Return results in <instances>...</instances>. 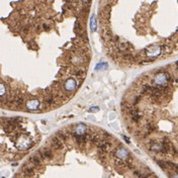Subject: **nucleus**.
<instances>
[{"mask_svg":"<svg viewBox=\"0 0 178 178\" xmlns=\"http://www.w3.org/2000/svg\"><path fill=\"white\" fill-rule=\"evenodd\" d=\"M29 162L31 163L33 168H38V167H40L41 164H42V159L39 157L38 155H35V156H31V157H30Z\"/></svg>","mask_w":178,"mask_h":178,"instance_id":"nucleus-5","label":"nucleus"},{"mask_svg":"<svg viewBox=\"0 0 178 178\" xmlns=\"http://www.w3.org/2000/svg\"><path fill=\"white\" fill-rule=\"evenodd\" d=\"M56 136H57L59 139H61L62 141L66 142V140H67V135H66L65 133H63V132H58L57 134H56Z\"/></svg>","mask_w":178,"mask_h":178,"instance_id":"nucleus-9","label":"nucleus"},{"mask_svg":"<svg viewBox=\"0 0 178 178\" xmlns=\"http://www.w3.org/2000/svg\"><path fill=\"white\" fill-rule=\"evenodd\" d=\"M83 1H85V2H86V1H88V0H83Z\"/></svg>","mask_w":178,"mask_h":178,"instance_id":"nucleus-16","label":"nucleus"},{"mask_svg":"<svg viewBox=\"0 0 178 178\" xmlns=\"http://www.w3.org/2000/svg\"><path fill=\"white\" fill-rule=\"evenodd\" d=\"M168 75L166 73H158L155 76V82L158 85H164L166 84V82L168 81Z\"/></svg>","mask_w":178,"mask_h":178,"instance_id":"nucleus-2","label":"nucleus"},{"mask_svg":"<svg viewBox=\"0 0 178 178\" xmlns=\"http://www.w3.org/2000/svg\"><path fill=\"white\" fill-rule=\"evenodd\" d=\"M51 144H52L53 148H54V149H56V150H62V149L64 148V144H63L62 140H61V139H59L57 136L54 137V138L52 139Z\"/></svg>","mask_w":178,"mask_h":178,"instance_id":"nucleus-3","label":"nucleus"},{"mask_svg":"<svg viewBox=\"0 0 178 178\" xmlns=\"http://www.w3.org/2000/svg\"><path fill=\"white\" fill-rule=\"evenodd\" d=\"M23 173H24L25 176H32V174H33V167H32V168H25L23 170Z\"/></svg>","mask_w":178,"mask_h":178,"instance_id":"nucleus-11","label":"nucleus"},{"mask_svg":"<svg viewBox=\"0 0 178 178\" xmlns=\"http://www.w3.org/2000/svg\"><path fill=\"white\" fill-rule=\"evenodd\" d=\"M33 146V143L26 137L22 136L18 139L17 141V147L20 149V150H26V149H29Z\"/></svg>","mask_w":178,"mask_h":178,"instance_id":"nucleus-1","label":"nucleus"},{"mask_svg":"<svg viewBox=\"0 0 178 178\" xmlns=\"http://www.w3.org/2000/svg\"><path fill=\"white\" fill-rule=\"evenodd\" d=\"M75 87H76V82L73 79H69L68 81L66 82V84H65V89H66V90H68V91L74 90Z\"/></svg>","mask_w":178,"mask_h":178,"instance_id":"nucleus-6","label":"nucleus"},{"mask_svg":"<svg viewBox=\"0 0 178 178\" xmlns=\"http://www.w3.org/2000/svg\"><path fill=\"white\" fill-rule=\"evenodd\" d=\"M140 99H141V96H137V97H136V99H135V104L140 101Z\"/></svg>","mask_w":178,"mask_h":178,"instance_id":"nucleus-14","label":"nucleus"},{"mask_svg":"<svg viewBox=\"0 0 178 178\" xmlns=\"http://www.w3.org/2000/svg\"><path fill=\"white\" fill-rule=\"evenodd\" d=\"M40 101L38 99H32V100H29V101H27L26 103V107L28 109H32V110H35V109H39L40 108Z\"/></svg>","mask_w":178,"mask_h":178,"instance_id":"nucleus-4","label":"nucleus"},{"mask_svg":"<svg viewBox=\"0 0 178 178\" xmlns=\"http://www.w3.org/2000/svg\"><path fill=\"white\" fill-rule=\"evenodd\" d=\"M107 67V64H105V63H100V64H98L96 67H95V70H100V69H105Z\"/></svg>","mask_w":178,"mask_h":178,"instance_id":"nucleus-12","label":"nucleus"},{"mask_svg":"<svg viewBox=\"0 0 178 178\" xmlns=\"http://www.w3.org/2000/svg\"><path fill=\"white\" fill-rule=\"evenodd\" d=\"M89 140H90V142L92 143V144H98L99 143V141H100V138H99V136H97V135H94V136H92V137H89Z\"/></svg>","mask_w":178,"mask_h":178,"instance_id":"nucleus-8","label":"nucleus"},{"mask_svg":"<svg viewBox=\"0 0 178 178\" xmlns=\"http://www.w3.org/2000/svg\"><path fill=\"white\" fill-rule=\"evenodd\" d=\"M82 73H83L82 71H78V72L76 73V75H77V76H81V75H82Z\"/></svg>","mask_w":178,"mask_h":178,"instance_id":"nucleus-15","label":"nucleus"},{"mask_svg":"<svg viewBox=\"0 0 178 178\" xmlns=\"http://www.w3.org/2000/svg\"><path fill=\"white\" fill-rule=\"evenodd\" d=\"M87 131V128L85 125H78L76 128V134L77 135H85Z\"/></svg>","mask_w":178,"mask_h":178,"instance_id":"nucleus-7","label":"nucleus"},{"mask_svg":"<svg viewBox=\"0 0 178 178\" xmlns=\"http://www.w3.org/2000/svg\"><path fill=\"white\" fill-rule=\"evenodd\" d=\"M158 164H159V166L161 167V168H163L164 170L168 169V165H167L166 162H164V161H158Z\"/></svg>","mask_w":178,"mask_h":178,"instance_id":"nucleus-13","label":"nucleus"},{"mask_svg":"<svg viewBox=\"0 0 178 178\" xmlns=\"http://www.w3.org/2000/svg\"><path fill=\"white\" fill-rule=\"evenodd\" d=\"M91 30L92 31H95L96 29V18H95V15H92L91 17Z\"/></svg>","mask_w":178,"mask_h":178,"instance_id":"nucleus-10","label":"nucleus"}]
</instances>
